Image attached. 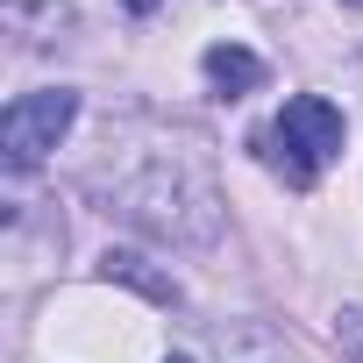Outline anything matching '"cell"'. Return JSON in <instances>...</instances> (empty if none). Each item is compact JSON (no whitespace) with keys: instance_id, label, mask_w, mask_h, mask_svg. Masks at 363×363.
<instances>
[{"instance_id":"obj_1","label":"cell","mask_w":363,"mask_h":363,"mask_svg":"<svg viewBox=\"0 0 363 363\" xmlns=\"http://www.w3.org/2000/svg\"><path fill=\"white\" fill-rule=\"evenodd\" d=\"M114 207L171 242H207L214 235V186H207V164L193 157V143H178L171 157H150L143 178H121L114 186Z\"/></svg>"},{"instance_id":"obj_2","label":"cell","mask_w":363,"mask_h":363,"mask_svg":"<svg viewBox=\"0 0 363 363\" xmlns=\"http://www.w3.org/2000/svg\"><path fill=\"white\" fill-rule=\"evenodd\" d=\"M264 157H271V171L285 178V186H313V178L342 157V114L320 100V93H292L285 107H278V121L264 128Z\"/></svg>"},{"instance_id":"obj_3","label":"cell","mask_w":363,"mask_h":363,"mask_svg":"<svg viewBox=\"0 0 363 363\" xmlns=\"http://www.w3.org/2000/svg\"><path fill=\"white\" fill-rule=\"evenodd\" d=\"M72 114H79V93H72V86H43V93H22L8 114H0V150H8V164H15V171L43 164V157L57 150V135L72 128Z\"/></svg>"},{"instance_id":"obj_4","label":"cell","mask_w":363,"mask_h":363,"mask_svg":"<svg viewBox=\"0 0 363 363\" xmlns=\"http://www.w3.org/2000/svg\"><path fill=\"white\" fill-rule=\"evenodd\" d=\"M200 65H207V86H214L221 100H242V93H257V86H264V57H257V50H242V43H214Z\"/></svg>"},{"instance_id":"obj_5","label":"cell","mask_w":363,"mask_h":363,"mask_svg":"<svg viewBox=\"0 0 363 363\" xmlns=\"http://www.w3.org/2000/svg\"><path fill=\"white\" fill-rule=\"evenodd\" d=\"M100 271H107V278H128L135 292H150V299H164V306L178 299V285H171V278H157V271H150L135 250H107V257H100Z\"/></svg>"},{"instance_id":"obj_6","label":"cell","mask_w":363,"mask_h":363,"mask_svg":"<svg viewBox=\"0 0 363 363\" xmlns=\"http://www.w3.org/2000/svg\"><path fill=\"white\" fill-rule=\"evenodd\" d=\"M335 342H342L349 363H363V313H342V320H335Z\"/></svg>"},{"instance_id":"obj_7","label":"cell","mask_w":363,"mask_h":363,"mask_svg":"<svg viewBox=\"0 0 363 363\" xmlns=\"http://www.w3.org/2000/svg\"><path fill=\"white\" fill-rule=\"evenodd\" d=\"M164 8V0H128V15H157Z\"/></svg>"},{"instance_id":"obj_8","label":"cell","mask_w":363,"mask_h":363,"mask_svg":"<svg viewBox=\"0 0 363 363\" xmlns=\"http://www.w3.org/2000/svg\"><path fill=\"white\" fill-rule=\"evenodd\" d=\"M164 363H193V356H164Z\"/></svg>"},{"instance_id":"obj_9","label":"cell","mask_w":363,"mask_h":363,"mask_svg":"<svg viewBox=\"0 0 363 363\" xmlns=\"http://www.w3.org/2000/svg\"><path fill=\"white\" fill-rule=\"evenodd\" d=\"M356 8H363V0H356Z\"/></svg>"}]
</instances>
